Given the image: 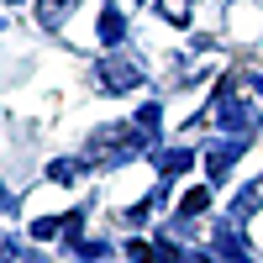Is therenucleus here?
Returning <instances> with one entry per match:
<instances>
[{
  "mask_svg": "<svg viewBox=\"0 0 263 263\" xmlns=\"http://www.w3.org/2000/svg\"><path fill=\"white\" fill-rule=\"evenodd\" d=\"M137 79H142V69L126 63V58H105L100 63V84H105V90H132Z\"/></svg>",
  "mask_w": 263,
  "mask_h": 263,
  "instance_id": "1",
  "label": "nucleus"
},
{
  "mask_svg": "<svg viewBox=\"0 0 263 263\" xmlns=\"http://www.w3.org/2000/svg\"><path fill=\"white\" fill-rule=\"evenodd\" d=\"M116 153H137V132H126V126L100 132V142L90 147V158H116Z\"/></svg>",
  "mask_w": 263,
  "mask_h": 263,
  "instance_id": "2",
  "label": "nucleus"
},
{
  "mask_svg": "<svg viewBox=\"0 0 263 263\" xmlns=\"http://www.w3.org/2000/svg\"><path fill=\"white\" fill-rule=\"evenodd\" d=\"M221 121L227 126H258V105H248V100H221Z\"/></svg>",
  "mask_w": 263,
  "mask_h": 263,
  "instance_id": "3",
  "label": "nucleus"
},
{
  "mask_svg": "<svg viewBox=\"0 0 263 263\" xmlns=\"http://www.w3.org/2000/svg\"><path fill=\"white\" fill-rule=\"evenodd\" d=\"M158 11H163V21L184 27V21H190V0H158Z\"/></svg>",
  "mask_w": 263,
  "mask_h": 263,
  "instance_id": "4",
  "label": "nucleus"
},
{
  "mask_svg": "<svg viewBox=\"0 0 263 263\" xmlns=\"http://www.w3.org/2000/svg\"><path fill=\"white\" fill-rule=\"evenodd\" d=\"M205 205H211V190L200 184V190H190V195H184V205H179V216H195V211H205Z\"/></svg>",
  "mask_w": 263,
  "mask_h": 263,
  "instance_id": "5",
  "label": "nucleus"
},
{
  "mask_svg": "<svg viewBox=\"0 0 263 263\" xmlns=\"http://www.w3.org/2000/svg\"><path fill=\"white\" fill-rule=\"evenodd\" d=\"M100 37H105V42H116V37H121V16H116V11H105V21H100Z\"/></svg>",
  "mask_w": 263,
  "mask_h": 263,
  "instance_id": "6",
  "label": "nucleus"
},
{
  "mask_svg": "<svg viewBox=\"0 0 263 263\" xmlns=\"http://www.w3.org/2000/svg\"><path fill=\"white\" fill-rule=\"evenodd\" d=\"M48 179H53V184H69V179H74V163H53Z\"/></svg>",
  "mask_w": 263,
  "mask_h": 263,
  "instance_id": "7",
  "label": "nucleus"
}]
</instances>
